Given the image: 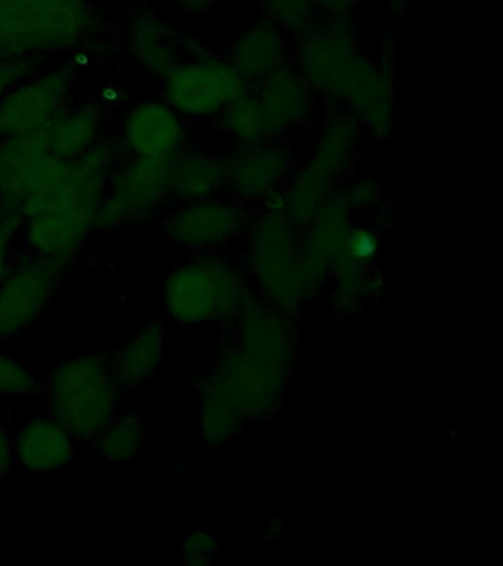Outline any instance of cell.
Listing matches in <instances>:
<instances>
[{
  "instance_id": "1",
  "label": "cell",
  "mask_w": 503,
  "mask_h": 566,
  "mask_svg": "<svg viewBox=\"0 0 503 566\" xmlns=\"http://www.w3.org/2000/svg\"><path fill=\"white\" fill-rule=\"evenodd\" d=\"M122 388L109 357L90 354L52 367L42 382L48 413L77 442H94L114 416L120 413Z\"/></svg>"
},
{
  "instance_id": "2",
  "label": "cell",
  "mask_w": 503,
  "mask_h": 566,
  "mask_svg": "<svg viewBox=\"0 0 503 566\" xmlns=\"http://www.w3.org/2000/svg\"><path fill=\"white\" fill-rule=\"evenodd\" d=\"M98 20L85 0H0V60L81 46Z\"/></svg>"
},
{
  "instance_id": "3",
  "label": "cell",
  "mask_w": 503,
  "mask_h": 566,
  "mask_svg": "<svg viewBox=\"0 0 503 566\" xmlns=\"http://www.w3.org/2000/svg\"><path fill=\"white\" fill-rule=\"evenodd\" d=\"M250 83L229 60L198 55L180 61L165 77V99L184 118H218Z\"/></svg>"
},
{
  "instance_id": "4",
  "label": "cell",
  "mask_w": 503,
  "mask_h": 566,
  "mask_svg": "<svg viewBox=\"0 0 503 566\" xmlns=\"http://www.w3.org/2000/svg\"><path fill=\"white\" fill-rule=\"evenodd\" d=\"M170 197L169 161L132 157L109 177L95 228L108 230L138 223Z\"/></svg>"
},
{
  "instance_id": "5",
  "label": "cell",
  "mask_w": 503,
  "mask_h": 566,
  "mask_svg": "<svg viewBox=\"0 0 503 566\" xmlns=\"http://www.w3.org/2000/svg\"><path fill=\"white\" fill-rule=\"evenodd\" d=\"M63 272L33 254L11 264L0 282V344L32 329L50 307Z\"/></svg>"
},
{
  "instance_id": "6",
  "label": "cell",
  "mask_w": 503,
  "mask_h": 566,
  "mask_svg": "<svg viewBox=\"0 0 503 566\" xmlns=\"http://www.w3.org/2000/svg\"><path fill=\"white\" fill-rule=\"evenodd\" d=\"M73 80V69L63 66L12 87L0 99V137L45 128L67 105Z\"/></svg>"
},
{
  "instance_id": "7",
  "label": "cell",
  "mask_w": 503,
  "mask_h": 566,
  "mask_svg": "<svg viewBox=\"0 0 503 566\" xmlns=\"http://www.w3.org/2000/svg\"><path fill=\"white\" fill-rule=\"evenodd\" d=\"M59 159L51 153L45 128L0 140V212L21 216Z\"/></svg>"
},
{
  "instance_id": "8",
  "label": "cell",
  "mask_w": 503,
  "mask_h": 566,
  "mask_svg": "<svg viewBox=\"0 0 503 566\" xmlns=\"http://www.w3.org/2000/svg\"><path fill=\"white\" fill-rule=\"evenodd\" d=\"M353 128L350 123L338 119L325 130L317 146L316 155L304 168L302 175L290 186V193L284 198L294 211H319L331 201L328 192L333 189L337 176L342 175L350 159Z\"/></svg>"
},
{
  "instance_id": "9",
  "label": "cell",
  "mask_w": 503,
  "mask_h": 566,
  "mask_svg": "<svg viewBox=\"0 0 503 566\" xmlns=\"http://www.w3.org/2000/svg\"><path fill=\"white\" fill-rule=\"evenodd\" d=\"M187 140V124L167 102L148 101L127 114L123 144L132 157L169 161Z\"/></svg>"
},
{
  "instance_id": "10",
  "label": "cell",
  "mask_w": 503,
  "mask_h": 566,
  "mask_svg": "<svg viewBox=\"0 0 503 566\" xmlns=\"http://www.w3.org/2000/svg\"><path fill=\"white\" fill-rule=\"evenodd\" d=\"M224 164V188L237 198L253 201L275 197L277 190L290 180L289 154L272 142L255 146H242Z\"/></svg>"
},
{
  "instance_id": "11",
  "label": "cell",
  "mask_w": 503,
  "mask_h": 566,
  "mask_svg": "<svg viewBox=\"0 0 503 566\" xmlns=\"http://www.w3.org/2000/svg\"><path fill=\"white\" fill-rule=\"evenodd\" d=\"M232 199L216 197L184 202L165 221L167 237L178 245L201 248L222 242L240 228L242 212Z\"/></svg>"
},
{
  "instance_id": "12",
  "label": "cell",
  "mask_w": 503,
  "mask_h": 566,
  "mask_svg": "<svg viewBox=\"0 0 503 566\" xmlns=\"http://www.w3.org/2000/svg\"><path fill=\"white\" fill-rule=\"evenodd\" d=\"M12 440L15 464L25 472L60 471L76 455V438L50 413L24 419Z\"/></svg>"
},
{
  "instance_id": "13",
  "label": "cell",
  "mask_w": 503,
  "mask_h": 566,
  "mask_svg": "<svg viewBox=\"0 0 503 566\" xmlns=\"http://www.w3.org/2000/svg\"><path fill=\"white\" fill-rule=\"evenodd\" d=\"M253 93L272 139L302 124L312 109V88L302 73L289 65L259 80Z\"/></svg>"
},
{
  "instance_id": "14",
  "label": "cell",
  "mask_w": 503,
  "mask_h": 566,
  "mask_svg": "<svg viewBox=\"0 0 503 566\" xmlns=\"http://www.w3.org/2000/svg\"><path fill=\"white\" fill-rule=\"evenodd\" d=\"M220 270L210 261H193L176 270L167 279V312L176 321L192 322L209 312L218 287Z\"/></svg>"
},
{
  "instance_id": "15",
  "label": "cell",
  "mask_w": 503,
  "mask_h": 566,
  "mask_svg": "<svg viewBox=\"0 0 503 566\" xmlns=\"http://www.w3.org/2000/svg\"><path fill=\"white\" fill-rule=\"evenodd\" d=\"M284 31L271 21L258 22L233 43L229 61L237 66L247 82L262 80L286 65Z\"/></svg>"
},
{
  "instance_id": "16",
  "label": "cell",
  "mask_w": 503,
  "mask_h": 566,
  "mask_svg": "<svg viewBox=\"0 0 503 566\" xmlns=\"http://www.w3.org/2000/svg\"><path fill=\"white\" fill-rule=\"evenodd\" d=\"M170 193L179 201L216 197L224 189L223 159L205 150H179L169 159Z\"/></svg>"
},
{
  "instance_id": "17",
  "label": "cell",
  "mask_w": 503,
  "mask_h": 566,
  "mask_svg": "<svg viewBox=\"0 0 503 566\" xmlns=\"http://www.w3.org/2000/svg\"><path fill=\"white\" fill-rule=\"evenodd\" d=\"M165 349V331L158 323H149L136 331L109 357L114 376L122 391H136L160 366Z\"/></svg>"
},
{
  "instance_id": "18",
  "label": "cell",
  "mask_w": 503,
  "mask_h": 566,
  "mask_svg": "<svg viewBox=\"0 0 503 566\" xmlns=\"http://www.w3.org/2000/svg\"><path fill=\"white\" fill-rule=\"evenodd\" d=\"M132 55L148 73L165 78L180 62V46L174 31L154 15H140L130 25Z\"/></svg>"
},
{
  "instance_id": "19",
  "label": "cell",
  "mask_w": 503,
  "mask_h": 566,
  "mask_svg": "<svg viewBox=\"0 0 503 566\" xmlns=\"http://www.w3.org/2000/svg\"><path fill=\"white\" fill-rule=\"evenodd\" d=\"M101 115L91 105L61 111L45 127L51 153L65 161H73L94 148L99 142Z\"/></svg>"
},
{
  "instance_id": "20",
  "label": "cell",
  "mask_w": 503,
  "mask_h": 566,
  "mask_svg": "<svg viewBox=\"0 0 503 566\" xmlns=\"http://www.w3.org/2000/svg\"><path fill=\"white\" fill-rule=\"evenodd\" d=\"M218 118L224 135L235 142L240 148L262 145L272 140L266 118L250 88L249 92L232 102Z\"/></svg>"
},
{
  "instance_id": "21",
  "label": "cell",
  "mask_w": 503,
  "mask_h": 566,
  "mask_svg": "<svg viewBox=\"0 0 503 566\" xmlns=\"http://www.w3.org/2000/svg\"><path fill=\"white\" fill-rule=\"evenodd\" d=\"M144 420L135 413H118L94 440L95 449L107 462L129 463L143 449Z\"/></svg>"
},
{
  "instance_id": "22",
  "label": "cell",
  "mask_w": 503,
  "mask_h": 566,
  "mask_svg": "<svg viewBox=\"0 0 503 566\" xmlns=\"http://www.w3.org/2000/svg\"><path fill=\"white\" fill-rule=\"evenodd\" d=\"M42 394V380L19 358L0 348V401L21 400Z\"/></svg>"
},
{
  "instance_id": "23",
  "label": "cell",
  "mask_w": 503,
  "mask_h": 566,
  "mask_svg": "<svg viewBox=\"0 0 503 566\" xmlns=\"http://www.w3.org/2000/svg\"><path fill=\"white\" fill-rule=\"evenodd\" d=\"M266 20L282 31L306 34L316 24L319 12L315 0H263Z\"/></svg>"
},
{
  "instance_id": "24",
  "label": "cell",
  "mask_w": 503,
  "mask_h": 566,
  "mask_svg": "<svg viewBox=\"0 0 503 566\" xmlns=\"http://www.w3.org/2000/svg\"><path fill=\"white\" fill-rule=\"evenodd\" d=\"M21 226H23L21 216L0 212V282L11 268L12 247Z\"/></svg>"
},
{
  "instance_id": "25",
  "label": "cell",
  "mask_w": 503,
  "mask_h": 566,
  "mask_svg": "<svg viewBox=\"0 0 503 566\" xmlns=\"http://www.w3.org/2000/svg\"><path fill=\"white\" fill-rule=\"evenodd\" d=\"M33 71L32 61L28 57L17 60H0V99L17 84L28 78Z\"/></svg>"
},
{
  "instance_id": "26",
  "label": "cell",
  "mask_w": 503,
  "mask_h": 566,
  "mask_svg": "<svg viewBox=\"0 0 503 566\" xmlns=\"http://www.w3.org/2000/svg\"><path fill=\"white\" fill-rule=\"evenodd\" d=\"M15 467L12 432L2 418H0V481L7 480L14 472Z\"/></svg>"
},
{
  "instance_id": "27",
  "label": "cell",
  "mask_w": 503,
  "mask_h": 566,
  "mask_svg": "<svg viewBox=\"0 0 503 566\" xmlns=\"http://www.w3.org/2000/svg\"><path fill=\"white\" fill-rule=\"evenodd\" d=\"M357 0H315L317 9L329 18H348Z\"/></svg>"
},
{
  "instance_id": "28",
  "label": "cell",
  "mask_w": 503,
  "mask_h": 566,
  "mask_svg": "<svg viewBox=\"0 0 503 566\" xmlns=\"http://www.w3.org/2000/svg\"><path fill=\"white\" fill-rule=\"evenodd\" d=\"M170 2L187 13H206L213 8L216 0H170Z\"/></svg>"
}]
</instances>
